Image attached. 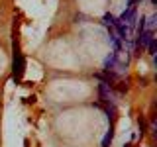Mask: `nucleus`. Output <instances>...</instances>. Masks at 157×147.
Instances as JSON below:
<instances>
[{"mask_svg": "<svg viewBox=\"0 0 157 147\" xmlns=\"http://www.w3.org/2000/svg\"><path fill=\"white\" fill-rule=\"evenodd\" d=\"M137 126H140V139H144V137L147 135V122L144 116L137 118Z\"/></svg>", "mask_w": 157, "mask_h": 147, "instance_id": "39448f33", "label": "nucleus"}, {"mask_svg": "<svg viewBox=\"0 0 157 147\" xmlns=\"http://www.w3.org/2000/svg\"><path fill=\"white\" fill-rule=\"evenodd\" d=\"M112 141H114V124H110V130L106 131V135H104V139H102L100 147H110Z\"/></svg>", "mask_w": 157, "mask_h": 147, "instance_id": "7ed1b4c3", "label": "nucleus"}, {"mask_svg": "<svg viewBox=\"0 0 157 147\" xmlns=\"http://www.w3.org/2000/svg\"><path fill=\"white\" fill-rule=\"evenodd\" d=\"M132 6H136V0H128V8H132Z\"/></svg>", "mask_w": 157, "mask_h": 147, "instance_id": "1a4fd4ad", "label": "nucleus"}, {"mask_svg": "<svg viewBox=\"0 0 157 147\" xmlns=\"http://www.w3.org/2000/svg\"><path fill=\"white\" fill-rule=\"evenodd\" d=\"M145 49H147V55H149V57H155V51H157V39L153 37L149 43H147Z\"/></svg>", "mask_w": 157, "mask_h": 147, "instance_id": "0eeeda50", "label": "nucleus"}, {"mask_svg": "<svg viewBox=\"0 0 157 147\" xmlns=\"http://www.w3.org/2000/svg\"><path fill=\"white\" fill-rule=\"evenodd\" d=\"M149 4H151V8H155L157 6V0H149Z\"/></svg>", "mask_w": 157, "mask_h": 147, "instance_id": "9d476101", "label": "nucleus"}, {"mask_svg": "<svg viewBox=\"0 0 157 147\" xmlns=\"http://www.w3.org/2000/svg\"><path fill=\"white\" fill-rule=\"evenodd\" d=\"M24 73H26V57L22 55L18 47V41L14 39V61H12V81L20 85L24 78Z\"/></svg>", "mask_w": 157, "mask_h": 147, "instance_id": "f257e3e1", "label": "nucleus"}, {"mask_svg": "<svg viewBox=\"0 0 157 147\" xmlns=\"http://www.w3.org/2000/svg\"><path fill=\"white\" fill-rule=\"evenodd\" d=\"M116 22H118V18L114 16V14H110V12H106L104 16H102V24H104L106 28H114Z\"/></svg>", "mask_w": 157, "mask_h": 147, "instance_id": "20e7f679", "label": "nucleus"}, {"mask_svg": "<svg viewBox=\"0 0 157 147\" xmlns=\"http://www.w3.org/2000/svg\"><path fill=\"white\" fill-rule=\"evenodd\" d=\"M118 61H120V53H110L106 59H104V67H102V71H116V65Z\"/></svg>", "mask_w": 157, "mask_h": 147, "instance_id": "f03ea898", "label": "nucleus"}, {"mask_svg": "<svg viewBox=\"0 0 157 147\" xmlns=\"http://www.w3.org/2000/svg\"><path fill=\"white\" fill-rule=\"evenodd\" d=\"M137 2H144V0H136V4H137Z\"/></svg>", "mask_w": 157, "mask_h": 147, "instance_id": "f8f14e48", "label": "nucleus"}, {"mask_svg": "<svg viewBox=\"0 0 157 147\" xmlns=\"http://www.w3.org/2000/svg\"><path fill=\"white\" fill-rule=\"evenodd\" d=\"M124 147H134V145H132V143H126V145H124Z\"/></svg>", "mask_w": 157, "mask_h": 147, "instance_id": "9b49d317", "label": "nucleus"}, {"mask_svg": "<svg viewBox=\"0 0 157 147\" xmlns=\"http://www.w3.org/2000/svg\"><path fill=\"white\" fill-rule=\"evenodd\" d=\"M155 24H157V14L153 12L151 16H147V18H145V29H151V32H153Z\"/></svg>", "mask_w": 157, "mask_h": 147, "instance_id": "423d86ee", "label": "nucleus"}, {"mask_svg": "<svg viewBox=\"0 0 157 147\" xmlns=\"http://www.w3.org/2000/svg\"><path fill=\"white\" fill-rule=\"evenodd\" d=\"M140 85L141 86H147V78H140Z\"/></svg>", "mask_w": 157, "mask_h": 147, "instance_id": "6e6552de", "label": "nucleus"}]
</instances>
